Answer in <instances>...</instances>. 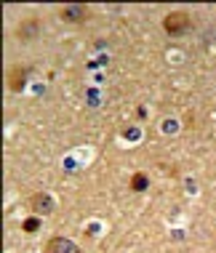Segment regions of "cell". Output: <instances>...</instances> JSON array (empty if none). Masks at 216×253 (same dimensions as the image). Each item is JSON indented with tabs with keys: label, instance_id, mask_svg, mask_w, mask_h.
Masks as SVG:
<instances>
[{
	"label": "cell",
	"instance_id": "1",
	"mask_svg": "<svg viewBox=\"0 0 216 253\" xmlns=\"http://www.w3.org/2000/svg\"><path fill=\"white\" fill-rule=\"evenodd\" d=\"M190 27H192V19L187 11H171V13H166V19H163V30H166V35H171V38L184 35Z\"/></svg>",
	"mask_w": 216,
	"mask_h": 253
},
{
	"label": "cell",
	"instance_id": "2",
	"mask_svg": "<svg viewBox=\"0 0 216 253\" xmlns=\"http://www.w3.org/2000/svg\"><path fill=\"white\" fill-rule=\"evenodd\" d=\"M88 16H91V11L80 3H70V5H62V8H59V19H62V22H70V24H80Z\"/></svg>",
	"mask_w": 216,
	"mask_h": 253
},
{
	"label": "cell",
	"instance_id": "3",
	"mask_svg": "<svg viewBox=\"0 0 216 253\" xmlns=\"http://www.w3.org/2000/svg\"><path fill=\"white\" fill-rule=\"evenodd\" d=\"M27 78H30V70H27V67H22V64L8 67V75H5V80H8V91L22 93L24 85H27Z\"/></svg>",
	"mask_w": 216,
	"mask_h": 253
},
{
	"label": "cell",
	"instance_id": "4",
	"mask_svg": "<svg viewBox=\"0 0 216 253\" xmlns=\"http://www.w3.org/2000/svg\"><path fill=\"white\" fill-rule=\"evenodd\" d=\"M38 30H40L38 16L24 19V22H19V27H16V40H22V43H30V40L38 38Z\"/></svg>",
	"mask_w": 216,
	"mask_h": 253
},
{
	"label": "cell",
	"instance_id": "5",
	"mask_svg": "<svg viewBox=\"0 0 216 253\" xmlns=\"http://www.w3.org/2000/svg\"><path fill=\"white\" fill-rule=\"evenodd\" d=\"M30 211H35L38 216H48L53 213V197L51 195H45V192H35L30 197Z\"/></svg>",
	"mask_w": 216,
	"mask_h": 253
},
{
	"label": "cell",
	"instance_id": "6",
	"mask_svg": "<svg viewBox=\"0 0 216 253\" xmlns=\"http://www.w3.org/2000/svg\"><path fill=\"white\" fill-rule=\"evenodd\" d=\"M45 253H80V248L67 237H51L45 245Z\"/></svg>",
	"mask_w": 216,
	"mask_h": 253
},
{
	"label": "cell",
	"instance_id": "7",
	"mask_svg": "<svg viewBox=\"0 0 216 253\" xmlns=\"http://www.w3.org/2000/svg\"><path fill=\"white\" fill-rule=\"evenodd\" d=\"M128 187H131V192H144V189L150 187V179H147V173H133L131 181H128Z\"/></svg>",
	"mask_w": 216,
	"mask_h": 253
},
{
	"label": "cell",
	"instance_id": "8",
	"mask_svg": "<svg viewBox=\"0 0 216 253\" xmlns=\"http://www.w3.org/2000/svg\"><path fill=\"white\" fill-rule=\"evenodd\" d=\"M22 227H24V232H30V235H32V232H38V229H40V218H27Z\"/></svg>",
	"mask_w": 216,
	"mask_h": 253
}]
</instances>
